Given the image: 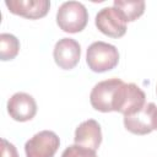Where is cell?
<instances>
[{
	"label": "cell",
	"instance_id": "obj_7",
	"mask_svg": "<svg viewBox=\"0 0 157 157\" xmlns=\"http://www.w3.org/2000/svg\"><path fill=\"white\" fill-rule=\"evenodd\" d=\"M96 27L105 36L120 38L126 32V21L115 7H104L96 15Z\"/></svg>",
	"mask_w": 157,
	"mask_h": 157
},
{
	"label": "cell",
	"instance_id": "obj_15",
	"mask_svg": "<svg viewBox=\"0 0 157 157\" xmlns=\"http://www.w3.org/2000/svg\"><path fill=\"white\" fill-rule=\"evenodd\" d=\"M1 157H20L16 147L6 139H1Z\"/></svg>",
	"mask_w": 157,
	"mask_h": 157
},
{
	"label": "cell",
	"instance_id": "obj_6",
	"mask_svg": "<svg viewBox=\"0 0 157 157\" xmlns=\"http://www.w3.org/2000/svg\"><path fill=\"white\" fill-rule=\"evenodd\" d=\"M60 146V140L54 131L43 130L31 137L25 145L27 157H54Z\"/></svg>",
	"mask_w": 157,
	"mask_h": 157
},
{
	"label": "cell",
	"instance_id": "obj_1",
	"mask_svg": "<svg viewBox=\"0 0 157 157\" xmlns=\"http://www.w3.org/2000/svg\"><path fill=\"white\" fill-rule=\"evenodd\" d=\"M86 63L92 71L105 72L118 65L119 52L113 44L98 40L87 48Z\"/></svg>",
	"mask_w": 157,
	"mask_h": 157
},
{
	"label": "cell",
	"instance_id": "obj_11",
	"mask_svg": "<svg viewBox=\"0 0 157 157\" xmlns=\"http://www.w3.org/2000/svg\"><path fill=\"white\" fill-rule=\"evenodd\" d=\"M75 144L96 151L102 142V130L94 119L82 121L75 130Z\"/></svg>",
	"mask_w": 157,
	"mask_h": 157
},
{
	"label": "cell",
	"instance_id": "obj_12",
	"mask_svg": "<svg viewBox=\"0 0 157 157\" xmlns=\"http://www.w3.org/2000/svg\"><path fill=\"white\" fill-rule=\"evenodd\" d=\"M126 22L137 20L145 11V1L142 0H114V6Z\"/></svg>",
	"mask_w": 157,
	"mask_h": 157
},
{
	"label": "cell",
	"instance_id": "obj_8",
	"mask_svg": "<svg viewBox=\"0 0 157 157\" xmlns=\"http://www.w3.org/2000/svg\"><path fill=\"white\" fill-rule=\"evenodd\" d=\"M55 64L64 70L74 69L81 56V47L72 38H61L56 42L53 52Z\"/></svg>",
	"mask_w": 157,
	"mask_h": 157
},
{
	"label": "cell",
	"instance_id": "obj_13",
	"mask_svg": "<svg viewBox=\"0 0 157 157\" xmlns=\"http://www.w3.org/2000/svg\"><path fill=\"white\" fill-rule=\"evenodd\" d=\"M20 52V42L18 39L10 33L0 34V59L2 61L12 60L17 56Z\"/></svg>",
	"mask_w": 157,
	"mask_h": 157
},
{
	"label": "cell",
	"instance_id": "obj_5",
	"mask_svg": "<svg viewBox=\"0 0 157 157\" xmlns=\"http://www.w3.org/2000/svg\"><path fill=\"white\" fill-rule=\"evenodd\" d=\"M146 104L145 92L135 83H123L115 102L114 112L123 115H131L144 108Z\"/></svg>",
	"mask_w": 157,
	"mask_h": 157
},
{
	"label": "cell",
	"instance_id": "obj_10",
	"mask_svg": "<svg viewBox=\"0 0 157 157\" xmlns=\"http://www.w3.org/2000/svg\"><path fill=\"white\" fill-rule=\"evenodd\" d=\"M5 5L10 12L29 20L44 17L50 7L48 0H6Z\"/></svg>",
	"mask_w": 157,
	"mask_h": 157
},
{
	"label": "cell",
	"instance_id": "obj_3",
	"mask_svg": "<svg viewBox=\"0 0 157 157\" xmlns=\"http://www.w3.org/2000/svg\"><path fill=\"white\" fill-rule=\"evenodd\" d=\"M123 83L124 81L115 77L98 82L92 88L90 94L91 105L98 112H103V113L114 112L118 92Z\"/></svg>",
	"mask_w": 157,
	"mask_h": 157
},
{
	"label": "cell",
	"instance_id": "obj_4",
	"mask_svg": "<svg viewBox=\"0 0 157 157\" xmlns=\"http://www.w3.org/2000/svg\"><path fill=\"white\" fill-rule=\"evenodd\" d=\"M124 126L136 135H146L157 129V105L146 103L144 108L131 115H124Z\"/></svg>",
	"mask_w": 157,
	"mask_h": 157
},
{
	"label": "cell",
	"instance_id": "obj_2",
	"mask_svg": "<svg viewBox=\"0 0 157 157\" xmlns=\"http://www.w3.org/2000/svg\"><path fill=\"white\" fill-rule=\"evenodd\" d=\"M88 22V12L78 1H66L60 5L56 12V23L64 32H81Z\"/></svg>",
	"mask_w": 157,
	"mask_h": 157
},
{
	"label": "cell",
	"instance_id": "obj_9",
	"mask_svg": "<svg viewBox=\"0 0 157 157\" xmlns=\"http://www.w3.org/2000/svg\"><path fill=\"white\" fill-rule=\"evenodd\" d=\"M7 112L16 121H28L37 113V103L31 94L17 92L9 99Z\"/></svg>",
	"mask_w": 157,
	"mask_h": 157
},
{
	"label": "cell",
	"instance_id": "obj_14",
	"mask_svg": "<svg viewBox=\"0 0 157 157\" xmlns=\"http://www.w3.org/2000/svg\"><path fill=\"white\" fill-rule=\"evenodd\" d=\"M61 157H97V155H96V151L75 144L66 147L61 153Z\"/></svg>",
	"mask_w": 157,
	"mask_h": 157
}]
</instances>
